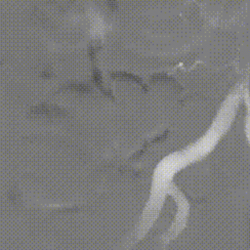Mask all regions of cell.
Segmentation results:
<instances>
[{"label":"cell","mask_w":250,"mask_h":250,"mask_svg":"<svg viewBox=\"0 0 250 250\" xmlns=\"http://www.w3.org/2000/svg\"><path fill=\"white\" fill-rule=\"evenodd\" d=\"M69 115L67 110L55 104L41 103L36 106L31 107L28 111L30 118H42V119H57L65 118Z\"/></svg>","instance_id":"1"},{"label":"cell","mask_w":250,"mask_h":250,"mask_svg":"<svg viewBox=\"0 0 250 250\" xmlns=\"http://www.w3.org/2000/svg\"><path fill=\"white\" fill-rule=\"evenodd\" d=\"M73 92V93H78V95H88L92 91V87L89 83L85 82H77V81H70L65 83L60 86V88L55 92Z\"/></svg>","instance_id":"2"},{"label":"cell","mask_w":250,"mask_h":250,"mask_svg":"<svg viewBox=\"0 0 250 250\" xmlns=\"http://www.w3.org/2000/svg\"><path fill=\"white\" fill-rule=\"evenodd\" d=\"M91 64H92V75H91L92 82L95 83V85L97 87H99V89L103 92L104 96H106L107 98H110V99L114 100V96H113L112 91L107 89L103 84V77H102V74H101V71L99 70V68L97 66V60L91 61Z\"/></svg>","instance_id":"3"},{"label":"cell","mask_w":250,"mask_h":250,"mask_svg":"<svg viewBox=\"0 0 250 250\" xmlns=\"http://www.w3.org/2000/svg\"><path fill=\"white\" fill-rule=\"evenodd\" d=\"M110 77L113 80H119V81H133V82H137L139 84H141L145 89L146 86L143 83L142 79L138 76H135L131 73H127V72H122V71H114L110 73Z\"/></svg>","instance_id":"4"},{"label":"cell","mask_w":250,"mask_h":250,"mask_svg":"<svg viewBox=\"0 0 250 250\" xmlns=\"http://www.w3.org/2000/svg\"><path fill=\"white\" fill-rule=\"evenodd\" d=\"M39 76L41 78H43V79H49V78H51V77L54 76V73L51 72L50 68H47V69H44V70L41 71Z\"/></svg>","instance_id":"5"},{"label":"cell","mask_w":250,"mask_h":250,"mask_svg":"<svg viewBox=\"0 0 250 250\" xmlns=\"http://www.w3.org/2000/svg\"><path fill=\"white\" fill-rule=\"evenodd\" d=\"M108 4H109V7H110V9L112 10V12H114V10H116L117 8H118V4H117V2L116 1H114V0H109L108 1Z\"/></svg>","instance_id":"6"}]
</instances>
